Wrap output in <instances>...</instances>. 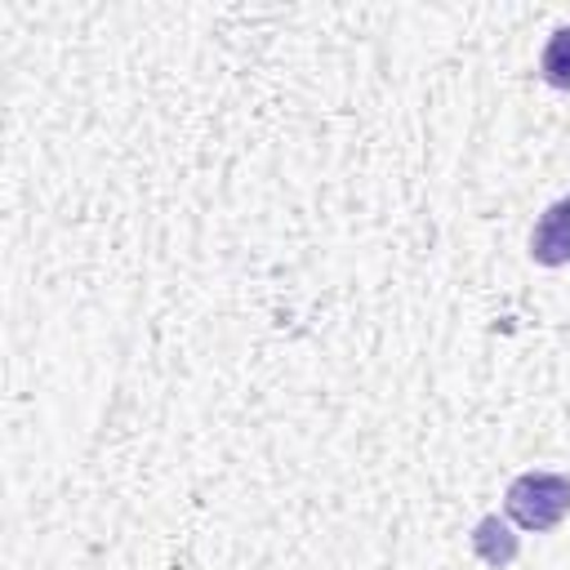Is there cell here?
<instances>
[{
	"mask_svg": "<svg viewBox=\"0 0 570 570\" xmlns=\"http://www.w3.org/2000/svg\"><path fill=\"white\" fill-rule=\"evenodd\" d=\"M503 512L512 525L530 534L557 530L570 517V472H548V468L517 472L503 490Z\"/></svg>",
	"mask_w": 570,
	"mask_h": 570,
	"instance_id": "6da1fadb",
	"label": "cell"
},
{
	"mask_svg": "<svg viewBox=\"0 0 570 570\" xmlns=\"http://www.w3.org/2000/svg\"><path fill=\"white\" fill-rule=\"evenodd\" d=\"M530 263L570 267V196H557L530 227Z\"/></svg>",
	"mask_w": 570,
	"mask_h": 570,
	"instance_id": "7a4b0ae2",
	"label": "cell"
},
{
	"mask_svg": "<svg viewBox=\"0 0 570 570\" xmlns=\"http://www.w3.org/2000/svg\"><path fill=\"white\" fill-rule=\"evenodd\" d=\"M468 543H472L476 561L490 566V570H508V566L521 557V534H517V530L508 525V517H499V512H485V517L472 525Z\"/></svg>",
	"mask_w": 570,
	"mask_h": 570,
	"instance_id": "3957f363",
	"label": "cell"
},
{
	"mask_svg": "<svg viewBox=\"0 0 570 570\" xmlns=\"http://www.w3.org/2000/svg\"><path fill=\"white\" fill-rule=\"evenodd\" d=\"M539 76L552 89H570V22L552 27V36L539 49Z\"/></svg>",
	"mask_w": 570,
	"mask_h": 570,
	"instance_id": "277c9868",
	"label": "cell"
}]
</instances>
